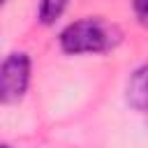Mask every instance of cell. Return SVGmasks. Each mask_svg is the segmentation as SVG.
Listing matches in <instances>:
<instances>
[{
	"mask_svg": "<svg viewBox=\"0 0 148 148\" xmlns=\"http://www.w3.org/2000/svg\"><path fill=\"white\" fill-rule=\"evenodd\" d=\"M5 2H7V0H0V7H2V5H5Z\"/></svg>",
	"mask_w": 148,
	"mask_h": 148,
	"instance_id": "obj_7",
	"label": "cell"
},
{
	"mask_svg": "<svg viewBox=\"0 0 148 148\" xmlns=\"http://www.w3.org/2000/svg\"><path fill=\"white\" fill-rule=\"evenodd\" d=\"M123 39V32L116 23L102 16H86L69 23L60 32V49L69 56L83 53H106L116 49Z\"/></svg>",
	"mask_w": 148,
	"mask_h": 148,
	"instance_id": "obj_1",
	"label": "cell"
},
{
	"mask_svg": "<svg viewBox=\"0 0 148 148\" xmlns=\"http://www.w3.org/2000/svg\"><path fill=\"white\" fill-rule=\"evenodd\" d=\"M69 0H39V21L44 25H51L60 18Z\"/></svg>",
	"mask_w": 148,
	"mask_h": 148,
	"instance_id": "obj_4",
	"label": "cell"
},
{
	"mask_svg": "<svg viewBox=\"0 0 148 148\" xmlns=\"http://www.w3.org/2000/svg\"><path fill=\"white\" fill-rule=\"evenodd\" d=\"M127 104L136 111H148V62L139 65L127 81Z\"/></svg>",
	"mask_w": 148,
	"mask_h": 148,
	"instance_id": "obj_3",
	"label": "cell"
},
{
	"mask_svg": "<svg viewBox=\"0 0 148 148\" xmlns=\"http://www.w3.org/2000/svg\"><path fill=\"white\" fill-rule=\"evenodd\" d=\"M0 148H12V146H7V143H0Z\"/></svg>",
	"mask_w": 148,
	"mask_h": 148,
	"instance_id": "obj_6",
	"label": "cell"
},
{
	"mask_svg": "<svg viewBox=\"0 0 148 148\" xmlns=\"http://www.w3.org/2000/svg\"><path fill=\"white\" fill-rule=\"evenodd\" d=\"M132 9H134V16L139 18V23L148 25V0H132Z\"/></svg>",
	"mask_w": 148,
	"mask_h": 148,
	"instance_id": "obj_5",
	"label": "cell"
},
{
	"mask_svg": "<svg viewBox=\"0 0 148 148\" xmlns=\"http://www.w3.org/2000/svg\"><path fill=\"white\" fill-rule=\"evenodd\" d=\"M30 56L23 51L9 53L0 62V104H16L30 86Z\"/></svg>",
	"mask_w": 148,
	"mask_h": 148,
	"instance_id": "obj_2",
	"label": "cell"
}]
</instances>
